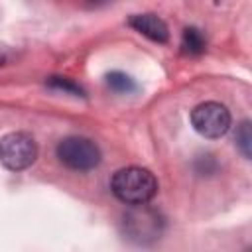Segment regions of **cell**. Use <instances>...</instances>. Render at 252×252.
Instances as JSON below:
<instances>
[{
    "instance_id": "52a82bcc",
    "label": "cell",
    "mask_w": 252,
    "mask_h": 252,
    "mask_svg": "<svg viewBox=\"0 0 252 252\" xmlns=\"http://www.w3.org/2000/svg\"><path fill=\"white\" fill-rule=\"evenodd\" d=\"M181 47L189 55H199L205 51V37L197 28H185L181 35Z\"/></svg>"
},
{
    "instance_id": "7a4b0ae2",
    "label": "cell",
    "mask_w": 252,
    "mask_h": 252,
    "mask_svg": "<svg viewBox=\"0 0 252 252\" xmlns=\"http://www.w3.org/2000/svg\"><path fill=\"white\" fill-rule=\"evenodd\" d=\"M132 209L124 215L122 226L128 240L136 244H152L159 238L163 230V219L156 209L144 205H130Z\"/></svg>"
},
{
    "instance_id": "8fae6325",
    "label": "cell",
    "mask_w": 252,
    "mask_h": 252,
    "mask_svg": "<svg viewBox=\"0 0 252 252\" xmlns=\"http://www.w3.org/2000/svg\"><path fill=\"white\" fill-rule=\"evenodd\" d=\"M91 4H100V2H106V0H89Z\"/></svg>"
},
{
    "instance_id": "5b68a950",
    "label": "cell",
    "mask_w": 252,
    "mask_h": 252,
    "mask_svg": "<svg viewBox=\"0 0 252 252\" xmlns=\"http://www.w3.org/2000/svg\"><path fill=\"white\" fill-rule=\"evenodd\" d=\"M191 124L203 138H220L230 128V112L220 102H203L193 108Z\"/></svg>"
},
{
    "instance_id": "30bf717a",
    "label": "cell",
    "mask_w": 252,
    "mask_h": 252,
    "mask_svg": "<svg viewBox=\"0 0 252 252\" xmlns=\"http://www.w3.org/2000/svg\"><path fill=\"white\" fill-rule=\"evenodd\" d=\"M47 85L51 89H57V91H63V93H69V94H75V96H85V89L81 85H77L73 79H67V77H49Z\"/></svg>"
},
{
    "instance_id": "277c9868",
    "label": "cell",
    "mask_w": 252,
    "mask_h": 252,
    "mask_svg": "<svg viewBox=\"0 0 252 252\" xmlns=\"http://www.w3.org/2000/svg\"><path fill=\"white\" fill-rule=\"evenodd\" d=\"M55 152L59 161L75 171H89L100 163V150L89 138H81V136L63 138L57 144Z\"/></svg>"
},
{
    "instance_id": "6da1fadb",
    "label": "cell",
    "mask_w": 252,
    "mask_h": 252,
    "mask_svg": "<svg viewBox=\"0 0 252 252\" xmlns=\"http://www.w3.org/2000/svg\"><path fill=\"white\" fill-rule=\"evenodd\" d=\"M114 197L126 205H144L158 193V179L146 167H124L118 169L110 179Z\"/></svg>"
},
{
    "instance_id": "ba28073f",
    "label": "cell",
    "mask_w": 252,
    "mask_h": 252,
    "mask_svg": "<svg viewBox=\"0 0 252 252\" xmlns=\"http://www.w3.org/2000/svg\"><path fill=\"white\" fill-rule=\"evenodd\" d=\"M106 85L114 91V93H122V94H128V93H134L138 87L134 83L132 77H128L126 73H120V71H112L106 75Z\"/></svg>"
},
{
    "instance_id": "9c48e42d",
    "label": "cell",
    "mask_w": 252,
    "mask_h": 252,
    "mask_svg": "<svg viewBox=\"0 0 252 252\" xmlns=\"http://www.w3.org/2000/svg\"><path fill=\"white\" fill-rule=\"evenodd\" d=\"M234 142H236L238 150L242 152V156L246 159H250V156H252V132H250V122L248 120L240 122V126L236 128Z\"/></svg>"
},
{
    "instance_id": "3957f363",
    "label": "cell",
    "mask_w": 252,
    "mask_h": 252,
    "mask_svg": "<svg viewBox=\"0 0 252 252\" xmlns=\"http://www.w3.org/2000/svg\"><path fill=\"white\" fill-rule=\"evenodd\" d=\"M37 159V144L26 132H10L0 138V163L10 171L28 169Z\"/></svg>"
},
{
    "instance_id": "8992f818",
    "label": "cell",
    "mask_w": 252,
    "mask_h": 252,
    "mask_svg": "<svg viewBox=\"0 0 252 252\" xmlns=\"http://www.w3.org/2000/svg\"><path fill=\"white\" fill-rule=\"evenodd\" d=\"M130 28H134L138 33L146 35L152 41L158 43H165L169 39V30L165 26V22L161 18H158L156 14H134L128 20Z\"/></svg>"
}]
</instances>
